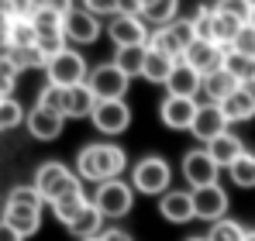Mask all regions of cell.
I'll return each instance as SVG.
<instances>
[{"label": "cell", "mask_w": 255, "mask_h": 241, "mask_svg": "<svg viewBox=\"0 0 255 241\" xmlns=\"http://www.w3.org/2000/svg\"><path fill=\"white\" fill-rule=\"evenodd\" d=\"M97 107V97L90 93V86H69V100H66V118L80 120V118H90Z\"/></svg>", "instance_id": "obj_28"}, {"label": "cell", "mask_w": 255, "mask_h": 241, "mask_svg": "<svg viewBox=\"0 0 255 241\" xmlns=\"http://www.w3.org/2000/svg\"><path fill=\"white\" fill-rule=\"evenodd\" d=\"M0 241H24V235H17L7 221H0Z\"/></svg>", "instance_id": "obj_44"}, {"label": "cell", "mask_w": 255, "mask_h": 241, "mask_svg": "<svg viewBox=\"0 0 255 241\" xmlns=\"http://www.w3.org/2000/svg\"><path fill=\"white\" fill-rule=\"evenodd\" d=\"M10 66L17 73H28V69H45L48 66V55H45L38 45H28V48H10Z\"/></svg>", "instance_id": "obj_29"}, {"label": "cell", "mask_w": 255, "mask_h": 241, "mask_svg": "<svg viewBox=\"0 0 255 241\" xmlns=\"http://www.w3.org/2000/svg\"><path fill=\"white\" fill-rule=\"evenodd\" d=\"M224 55H228V48H221L217 41L193 38V41H190V48H186V55H183V62H186L190 69H197L200 76H211L214 69L224 66Z\"/></svg>", "instance_id": "obj_14"}, {"label": "cell", "mask_w": 255, "mask_h": 241, "mask_svg": "<svg viewBox=\"0 0 255 241\" xmlns=\"http://www.w3.org/2000/svg\"><path fill=\"white\" fill-rule=\"evenodd\" d=\"M245 24H249L245 17H238V14H231V10H224V7H217V3H214V31H211V41H217L221 48H231L235 38H238V31H242Z\"/></svg>", "instance_id": "obj_20"}, {"label": "cell", "mask_w": 255, "mask_h": 241, "mask_svg": "<svg viewBox=\"0 0 255 241\" xmlns=\"http://www.w3.org/2000/svg\"><path fill=\"white\" fill-rule=\"evenodd\" d=\"M190 24H193L197 38H207V41H211V31H214V3H211V7H197V14L190 17Z\"/></svg>", "instance_id": "obj_37"}, {"label": "cell", "mask_w": 255, "mask_h": 241, "mask_svg": "<svg viewBox=\"0 0 255 241\" xmlns=\"http://www.w3.org/2000/svg\"><path fill=\"white\" fill-rule=\"evenodd\" d=\"M86 10H93L97 17H114L121 14V0H83Z\"/></svg>", "instance_id": "obj_40"}, {"label": "cell", "mask_w": 255, "mask_h": 241, "mask_svg": "<svg viewBox=\"0 0 255 241\" xmlns=\"http://www.w3.org/2000/svg\"><path fill=\"white\" fill-rule=\"evenodd\" d=\"M145 59H148V45H128V48H114V66L125 73L128 80L141 76Z\"/></svg>", "instance_id": "obj_25"}, {"label": "cell", "mask_w": 255, "mask_h": 241, "mask_svg": "<svg viewBox=\"0 0 255 241\" xmlns=\"http://www.w3.org/2000/svg\"><path fill=\"white\" fill-rule=\"evenodd\" d=\"M228 190L221 186V183H211V186H200V190H193V210H197V217L200 221H221V217H228Z\"/></svg>", "instance_id": "obj_15"}, {"label": "cell", "mask_w": 255, "mask_h": 241, "mask_svg": "<svg viewBox=\"0 0 255 241\" xmlns=\"http://www.w3.org/2000/svg\"><path fill=\"white\" fill-rule=\"evenodd\" d=\"M66 100H69V86H42V93H38V104L48 107V111H55V114H62L66 118Z\"/></svg>", "instance_id": "obj_34"}, {"label": "cell", "mask_w": 255, "mask_h": 241, "mask_svg": "<svg viewBox=\"0 0 255 241\" xmlns=\"http://www.w3.org/2000/svg\"><path fill=\"white\" fill-rule=\"evenodd\" d=\"M128 83L131 80H128L114 62H100V66H93L90 76H86V86H90V93H93L97 100H125Z\"/></svg>", "instance_id": "obj_10"}, {"label": "cell", "mask_w": 255, "mask_h": 241, "mask_svg": "<svg viewBox=\"0 0 255 241\" xmlns=\"http://www.w3.org/2000/svg\"><path fill=\"white\" fill-rule=\"evenodd\" d=\"M104 35L114 41V48H128V45H148L152 28L141 21V14H125V10H121V14L107 17Z\"/></svg>", "instance_id": "obj_8"}, {"label": "cell", "mask_w": 255, "mask_h": 241, "mask_svg": "<svg viewBox=\"0 0 255 241\" xmlns=\"http://www.w3.org/2000/svg\"><path fill=\"white\" fill-rule=\"evenodd\" d=\"M207 152H211V159L221 165V169H231L235 162L245 155V141L235 134V131H224V134H217L211 145H207Z\"/></svg>", "instance_id": "obj_21"}, {"label": "cell", "mask_w": 255, "mask_h": 241, "mask_svg": "<svg viewBox=\"0 0 255 241\" xmlns=\"http://www.w3.org/2000/svg\"><path fill=\"white\" fill-rule=\"evenodd\" d=\"M221 111H224V118L231 120V124H238V120H252L255 118V100L238 86V90L221 104Z\"/></svg>", "instance_id": "obj_27"}, {"label": "cell", "mask_w": 255, "mask_h": 241, "mask_svg": "<svg viewBox=\"0 0 255 241\" xmlns=\"http://www.w3.org/2000/svg\"><path fill=\"white\" fill-rule=\"evenodd\" d=\"M45 76H48L52 86H83L86 76H90V69H86V59L69 45V48H62L59 55L48 59Z\"/></svg>", "instance_id": "obj_6"}, {"label": "cell", "mask_w": 255, "mask_h": 241, "mask_svg": "<svg viewBox=\"0 0 255 241\" xmlns=\"http://www.w3.org/2000/svg\"><path fill=\"white\" fill-rule=\"evenodd\" d=\"M90 200L104 214V221H121L134 207V186L125 183V179H107V183H97Z\"/></svg>", "instance_id": "obj_5"}, {"label": "cell", "mask_w": 255, "mask_h": 241, "mask_svg": "<svg viewBox=\"0 0 255 241\" xmlns=\"http://www.w3.org/2000/svg\"><path fill=\"white\" fill-rule=\"evenodd\" d=\"M24 124H28V134H31V138H38V141H55V138L62 134V127H66V118L55 114V111H48V107H42V104H35V107L28 111Z\"/></svg>", "instance_id": "obj_17"}, {"label": "cell", "mask_w": 255, "mask_h": 241, "mask_svg": "<svg viewBox=\"0 0 255 241\" xmlns=\"http://www.w3.org/2000/svg\"><path fill=\"white\" fill-rule=\"evenodd\" d=\"M193 38H197L193 24L179 17V21H172V24H166V28H155L152 38H148V48H155V52L169 55V59H176V62H183V55H186V48H190Z\"/></svg>", "instance_id": "obj_7"}, {"label": "cell", "mask_w": 255, "mask_h": 241, "mask_svg": "<svg viewBox=\"0 0 255 241\" xmlns=\"http://www.w3.org/2000/svg\"><path fill=\"white\" fill-rule=\"evenodd\" d=\"M24 118H28V111L14 97H0V131H10V127L24 124Z\"/></svg>", "instance_id": "obj_32"}, {"label": "cell", "mask_w": 255, "mask_h": 241, "mask_svg": "<svg viewBox=\"0 0 255 241\" xmlns=\"http://www.w3.org/2000/svg\"><path fill=\"white\" fill-rule=\"evenodd\" d=\"M224 131H231V120L224 118L221 104H200V111H197V118H193L190 134H193L197 141L211 145L214 138H217V134H224Z\"/></svg>", "instance_id": "obj_16"}, {"label": "cell", "mask_w": 255, "mask_h": 241, "mask_svg": "<svg viewBox=\"0 0 255 241\" xmlns=\"http://www.w3.org/2000/svg\"><path fill=\"white\" fill-rule=\"evenodd\" d=\"M224 69H228L238 83H249V80H255V55H242V52L228 48V55H224Z\"/></svg>", "instance_id": "obj_30"}, {"label": "cell", "mask_w": 255, "mask_h": 241, "mask_svg": "<svg viewBox=\"0 0 255 241\" xmlns=\"http://www.w3.org/2000/svg\"><path fill=\"white\" fill-rule=\"evenodd\" d=\"M183 179L190 183V190H200V186H211L217 183V176H221V165L211 159V152L207 148H190L186 155H183Z\"/></svg>", "instance_id": "obj_12"}, {"label": "cell", "mask_w": 255, "mask_h": 241, "mask_svg": "<svg viewBox=\"0 0 255 241\" xmlns=\"http://www.w3.org/2000/svg\"><path fill=\"white\" fill-rule=\"evenodd\" d=\"M100 241H134V238L128 235L125 228H104V235H100Z\"/></svg>", "instance_id": "obj_43"}, {"label": "cell", "mask_w": 255, "mask_h": 241, "mask_svg": "<svg viewBox=\"0 0 255 241\" xmlns=\"http://www.w3.org/2000/svg\"><path fill=\"white\" fill-rule=\"evenodd\" d=\"M131 186H134V193H145V197H162L166 190H172V169L169 162L162 159V155H145V159H138L131 169Z\"/></svg>", "instance_id": "obj_4"}, {"label": "cell", "mask_w": 255, "mask_h": 241, "mask_svg": "<svg viewBox=\"0 0 255 241\" xmlns=\"http://www.w3.org/2000/svg\"><path fill=\"white\" fill-rule=\"evenodd\" d=\"M228 176H231V183L238 190H255V152H245L242 159L228 169Z\"/></svg>", "instance_id": "obj_31"}, {"label": "cell", "mask_w": 255, "mask_h": 241, "mask_svg": "<svg viewBox=\"0 0 255 241\" xmlns=\"http://www.w3.org/2000/svg\"><path fill=\"white\" fill-rule=\"evenodd\" d=\"M238 86H242V83H238L228 69H224V66H221V69H214L211 76H204V90H200V93L207 97V104H224Z\"/></svg>", "instance_id": "obj_23"}, {"label": "cell", "mask_w": 255, "mask_h": 241, "mask_svg": "<svg viewBox=\"0 0 255 241\" xmlns=\"http://www.w3.org/2000/svg\"><path fill=\"white\" fill-rule=\"evenodd\" d=\"M35 3H38V7H48V10H59L62 17L76 7V0H35Z\"/></svg>", "instance_id": "obj_42"}, {"label": "cell", "mask_w": 255, "mask_h": 241, "mask_svg": "<svg viewBox=\"0 0 255 241\" xmlns=\"http://www.w3.org/2000/svg\"><path fill=\"white\" fill-rule=\"evenodd\" d=\"M145 3H152V0H121V10L125 14H141Z\"/></svg>", "instance_id": "obj_45"}, {"label": "cell", "mask_w": 255, "mask_h": 241, "mask_svg": "<svg viewBox=\"0 0 255 241\" xmlns=\"http://www.w3.org/2000/svg\"><path fill=\"white\" fill-rule=\"evenodd\" d=\"M31 24H35V31H62V14L48 10V7H38L31 14Z\"/></svg>", "instance_id": "obj_36"}, {"label": "cell", "mask_w": 255, "mask_h": 241, "mask_svg": "<svg viewBox=\"0 0 255 241\" xmlns=\"http://www.w3.org/2000/svg\"><path fill=\"white\" fill-rule=\"evenodd\" d=\"M66 231L76 235V238H100V235H104V214L93 207V200H86L83 207L73 214V221L66 224Z\"/></svg>", "instance_id": "obj_19"}, {"label": "cell", "mask_w": 255, "mask_h": 241, "mask_svg": "<svg viewBox=\"0 0 255 241\" xmlns=\"http://www.w3.org/2000/svg\"><path fill=\"white\" fill-rule=\"evenodd\" d=\"M172 69H176V59L162 55V52H155V48H148V59H145V69H141V80L155 83V86H166L169 76H172Z\"/></svg>", "instance_id": "obj_26"}, {"label": "cell", "mask_w": 255, "mask_h": 241, "mask_svg": "<svg viewBox=\"0 0 255 241\" xmlns=\"http://www.w3.org/2000/svg\"><path fill=\"white\" fill-rule=\"evenodd\" d=\"M35 41H38V31H35L31 21H14L10 24V48H28Z\"/></svg>", "instance_id": "obj_35"}, {"label": "cell", "mask_w": 255, "mask_h": 241, "mask_svg": "<svg viewBox=\"0 0 255 241\" xmlns=\"http://www.w3.org/2000/svg\"><path fill=\"white\" fill-rule=\"evenodd\" d=\"M249 24H255V7H252V17H249Z\"/></svg>", "instance_id": "obj_49"}, {"label": "cell", "mask_w": 255, "mask_h": 241, "mask_svg": "<svg viewBox=\"0 0 255 241\" xmlns=\"http://www.w3.org/2000/svg\"><path fill=\"white\" fill-rule=\"evenodd\" d=\"M141 21L148 28H166L172 21H179V0H152V3H145Z\"/></svg>", "instance_id": "obj_24"}, {"label": "cell", "mask_w": 255, "mask_h": 241, "mask_svg": "<svg viewBox=\"0 0 255 241\" xmlns=\"http://www.w3.org/2000/svg\"><path fill=\"white\" fill-rule=\"evenodd\" d=\"M42 210H45V197L35 190V183H31V186H14V190L7 193L3 217H0V221H7L17 235L31 238V235H38V228H42Z\"/></svg>", "instance_id": "obj_3"}, {"label": "cell", "mask_w": 255, "mask_h": 241, "mask_svg": "<svg viewBox=\"0 0 255 241\" xmlns=\"http://www.w3.org/2000/svg\"><path fill=\"white\" fill-rule=\"evenodd\" d=\"M197 111H200V104L193 97H172V93H166V100L159 104V120L166 127H172V131H190Z\"/></svg>", "instance_id": "obj_13"}, {"label": "cell", "mask_w": 255, "mask_h": 241, "mask_svg": "<svg viewBox=\"0 0 255 241\" xmlns=\"http://www.w3.org/2000/svg\"><path fill=\"white\" fill-rule=\"evenodd\" d=\"M128 169V152L114 141H97L83 145L76 152V176L83 183H107V179H121Z\"/></svg>", "instance_id": "obj_2"}, {"label": "cell", "mask_w": 255, "mask_h": 241, "mask_svg": "<svg viewBox=\"0 0 255 241\" xmlns=\"http://www.w3.org/2000/svg\"><path fill=\"white\" fill-rule=\"evenodd\" d=\"M166 90H169L172 97H193V100H197V93L204 90V76H200L197 69H190L186 62H176V69H172Z\"/></svg>", "instance_id": "obj_22"}, {"label": "cell", "mask_w": 255, "mask_h": 241, "mask_svg": "<svg viewBox=\"0 0 255 241\" xmlns=\"http://www.w3.org/2000/svg\"><path fill=\"white\" fill-rule=\"evenodd\" d=\"M62 31H66V41L76 48V45H93V41L104 35V21L93 14V10H86L83 3H76L66 17H62Z\"/></svg>", "instance_id": "obj_9"}, {"label": "cell", "mask_w": 255, "mask_h": 241, "mask_svg": "<svg viewBox=\"0 0 255 241\" xmlns=\"http://www.w3.org/2000/svg\"><path fill=\"white\" fill-rule=\"evenodd\" d=\"M186 241H207V235H197V238H186Z\"/></svg>", "instance_id": "obj_48"}, {"label": "cell", "mask_w": 255, "mask_h": 241, "mask_svg": "<svg viewBox=\"0 0 255 241\" xmlns=\"http://www.w3.org/2000/svg\"><path fill=\"white\" fill-rule=\"evenodd\" d=\"M35 190L45 197V203L52 207L59 224H69L73 214L86 203L83 179L76 176V169L62 165V162H42L35 172Z\"/></svg>", "instance_id": "obj_1"}, {"label": "cell", "mask_w": 255, "mask_h": 241, "mask_svg": "<svg viewBox=\"0 0 255 241\" xmlns=\"http://www.w3.org/2000/svg\"><path fill=\"white\" fill-rule=\"evenodd\" d=\"M231 48L242 52V55H255V24H245V28L238 31V38H235Z\"/></svg>", "instance_id": "obj_41"}, {"label": "cell", "mask_w": 255, "mask_h": 241, "mask_svg": "<svg viewBox=\"0 0 255 241\" xmlns=\"http://www.w3.org/2000/svg\"><path fill=\"white\" fill-rule=\"evenodd\" d=\"M207 241H245V228L238 224V221H228V217H221V221H214L211 231H207Z\"/></svg>", "instance_id": "obj_33"}, {"label": "cell", "mask_w": 255, "mask_h": 241, "mask_svg": "<svg viewBox=\"0 0 255 241\" xmlns=\"http://www.w3.org/2000/svg\"><path fill=\"white\" fill-rule=\"evenodd\" d=\"M242 90H245V93H249V97H252V100H255V80H249V83H242Z\"/></svg>", "instance_id": "obj_46"}, {"label": "cell", "mask_w": 255, "mask_h": 241, "mask_svg": "<svg viewBox=\"0 0 255 241\" xmlns=\"http://www.w3.org/2000/svg\"><path fill=\"white\" fill-rule=\"evenodd\" d=\"M159 214L169 224H190L197 217V210H193V190H166L159 197Z\"/></svg>", "instance_id": "obj_18"}, {"label": "cell", "mask_w": 255, "mask_h": 241, "mask_svg": "<svg viewBox=\"0 0 255 241\" xmlns=\"http://www.w3.org/2000/svg\"><path fill=\"white\" fill-rule=\"evenodd\" d=\"M17 86V69L10 66V59H0V97H14Z\"/></svg>", "instance_id": "obj_38"}, {"label": "cell", "mask_w": 255, "mask_h": 241, "mask_svg": "<svg viewBox=\"0 0 255 241\" xmlns=\"http://www.w3.org/2000/svg\"><path fill=\"white\" fill-rule=\"evenodd\" d=\"M80 241H100V238H80Z\"/></svg>", "instance_id": "obj_50"}, {"label": "cell", "mask_w": 255, "mask_h": 241, "mask_svg": "<svg viewBox=\"0 0 255 241\" xmlns=\"http://www.w3.org/2000/svg\"><path fill=\"white\" fill-rule=\"evenodd\" d=\"M249 3H252V7H255V0H249Z\"/></svg>", "instance_id": "obj_52"}, {"label": "cell", "mask_w": 255, "mask_h": 241, "mask_svg": "<svg viewBox=\"0 0 255 241\" xmlns=\"http://www.w3.org/2000/svg\"><path fill=\"white\" fill-rule=\"evenodd\" d=\"M90 120H93V127L100 134L118 138V134H125L131 127V107H128V100H97Z\"/></svg>", "instance_id": "obj_11"}, {"label": "cell", "mask_w": 255, "mask_h": 241, "mask_svg": "<svg viewBox=\"0 0 255 241\" xmlns=\"http://www.w3.org/2000/svg\"><path fill=\"white\" fill-rule=\"evenodd\" d=\"M0 217H3V203H0Z\"/></svg>", "instance_id": "obj_51"}, {"label": "cell", "mask_w": 255, "mask_h": 241, "mask_svg": "<svg viewBox=\"0 0 255 241\" xmlns=\"http://www.w3.org/2000/svg\"><path fill=\"white\" fill-rule=\"evenodd\" d=\"M245 241H255V231H245Z\"/></svg>", "instance_id": "obj_47"}, {"label": "cell", "mask_w": 255, "mask_h": 241, "mask_svg": "<svg viewBox=\"0 0 255 241\" xmlns=\"http://www.w3.org/2000/svg\"><path fill=\"white\" fill-rule=\"evenodd\" d=\"M3 3H7V14H10L14 21H31V14L38 10L35 0H3Z\"/></svg>", "instance_id": "obj_39"}]
</instances>
